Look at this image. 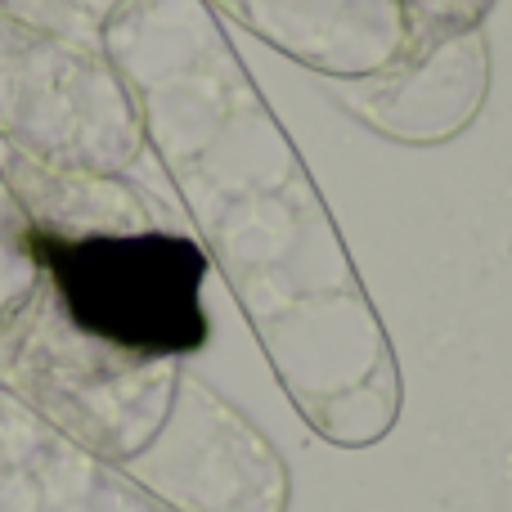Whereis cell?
I'll return each mask as SVG.
<instances>
[{
  "label": "cell",
  "mask_w": 512,
  "mask_h": 512,
  "mask_svg": "<svg viewBox=\"0 0 512 512\" xmlns=\"http://www.w3.org/2000/svg\"><path fill=\"white\" fill-rule=\"evenodd\" d=\"M167 41L189 176L261 346L319 441L369 450L405 382L378 306L306 162L194 0H149Z\"/></svg>",
  "instance_id": "cell-1"
},
{
  "label": "cell",
  "mask_w": 512,
  "mask_h": 512,
  "mask_svg": "<svg viewBox=\"0 0 512 512\" xmlns=\"http://www.w3.org/2000/svg\"><path fill=\"white\" fill-rule=\"evenodd\" d=\"M27 252L50 265L68 319L113 355L162 364L207 342L203 274L207 261L189 239L167 230L126 234H32Z\"/></svg>",
  "instance_id": "cell-2"
},
{
  "label": "cell",
  "mask_w": 512,
  "mask_h": 512,
  "mask_svg": "<svg viewBox=\"0 0 512 512\" xmlns=\"http://www.w3.org/2000/svg\"><path fill=\"white\" fill-rule=\"evenodd\" d=\"M490 95L486 27L414 32L387 68L333 81V99L396 144H445L481 117Z\"/></svg>",
  "instance_id": "cell-3"
},
{
  "label": "cell",
  "mask_w": 512,
  "mask_h": 512,
  "mask_svg": "<svg viewBox=\"0 0 512 512\" xmlns=\"http://www.w3.org/2000/svg\"><path fill=\"white\" fill-rule=\"evenodd\" d=\"M243 27L315 68L319 77L351 81L387 68L409 41L396 0H216Z\"/></svg>",
  "instance_id": "cell-4"
},
{
  "label": "cell",
  "mask_w": 512,
  "mask_h": 512,
  "mask_svg": "<svg viewBox=\"0 0 512 512\" xmlns=\"http://www.w3.org/2000/svg\"><path fill=\"white\" fill-rule=\"evenodd\" d=\"M396 5L409 23V36H414V32H436V27L486 23L495 0H396Z\"/></svg>",
  "instance_id": "cell-5"
}]
</instances>
